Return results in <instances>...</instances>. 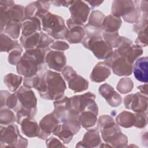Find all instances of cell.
<instances>
[{
    "mask_svg": "<svg viewBox=\"0 0 148 148\" xmlns=\"http://www.w3.org/2000/svg\"><path fill=\"white\" fill-rule=\"evenodd\" d=\"M83 45L90 49L99 59H107L112 53V47L102 38L101 34L86 36Z\"/></svg>",
    "mask_w": 148,
    "mask_h": 148,
    "instance_id": "cell-4",
    "label": "cell"
},
{
    "mask_svg": "<svg viewBox=\"0 0 148 148\" xmlns=\"http://www.w3.org/2000/svg\"><path fill=\"white\" fill-rule=\"evenodd\" d=\"M33 87L38 91L41 98L56 100L64 96L65 83L58 73L48 70L42 76H33Z\"/></svg>",
    "mask_w": 148,
    "mask_h": 148,
    "instance_id": "cell-1",
    "label": "cell"
},
{
    "mask_svg": "<svg viewBox=\"0 0 148 148\" xmlns=\"http://www.w3.org/2000/svg\"><path fill=\"white\" fill-rule=\"evenodd\" d=\"M69 88L75 92H81L87 90L88 82L84 78L76 73L67 80Z\"/></svg>",
    "mask_w": 148,
    "mask_h": 148,
    "instance_id": "cell-18",
    "label": "cell"
},
{
    "mask_svg": "<svg viewBox=\"0 0 148 148\" xmlns=\"http://www.w3.org/2000/svg\"><path fill=\"white\" fill-rule=\"evenodd\" d=\"M51 48L57 50H64L69 48V45L63 41H56L52 43L50 45Z\"/></svg>",
    "mask_w": 148,
    "mask_h": 148,
    "instance_id": "cell-32",
    "label": "cell"
},
{
    "mask_svg": "<svg viewBox=\"0 0 148 148\" xmlns=\"http://www.w3.org/2000/svg\"><path fill=\"white\" fill-rule=\"evenodd\" d=\"M100 94L112 107H117L121 103V96L116 92L113 88L108 84H103L99 87Z\"/></svg>",
    "mask_w": 148,
    "mask_h": 148,
    "instance_id": "cell-13",
    "label": "cell"
},
{
    "mask_svg": "<svg viewBox=\"0 0 148 148\" xmlns=\"http://www.w3.org/2000/svg\"><path fill=\"white\" fill-rule=\"evenodd\" d=\"M105 17V16L102 12L98 10H94L92 12L90 16L88 24L93 27L101 29L102 24Z\"/></svg>",
    "mask_w": 148,
    "mask_h": 148,
    "instance_id": "cell-24",
    "label": "cell"
},
{
    "mask_svg": "<svg viewBox=\"0 0 148 148\" xmlns=\"http://www.w3.org/2000/svg\"><path fill=\"white\" fill-rule=\"evenodd\" d=\"M87 2L89 3L91 6L92 7H96L99 6L103 1H87Z\"/></svg>",
    "mask_w": 148,
    "mask_h": 148,
    "instance_id": "cell-38",
    "label": "cell"
},
{
    "mask_svg": "<svg viewBox=\"0 0 148 148\" xmlns=\"http://www.w3.org/2000/svg\"><path fill=\"white\" fill-rule=\"evenodd\" d=\"M105 62L112 68L113 73L118 76H129L132 72V64H130L125 58L120 56L116 50Z\"/></svg>",
    "mask_w": 148,
    "mask_h": 148,
    "instance_id": "cell-5",
    "label": "cell"
},
{
    "mask_svg": "<svg viewBox=\"0 0 148 148\" xmlns=\"http://www.w3.org/2000/svg\"><path fill=\"white\" fill-rule=\"evenodd\" d=\"M39 19L42 25V29L45 32L55 39H65L68 28L61 17L47 12Z\"/></svg>",
    "mask_w": 148,
    "mask_h": 148,
    "instance_id": "cell-3",
    "label": "cell"
},
{
    "mask_svg": "<svg viewBox=\"0 0 148 148\" xmlns=\"http://www.w3.org/2000/svg\"><path fill=\"white\" fill-rule=\"evenodd\" d=\"M23 133L28 137L38 136L40 133V128L33 117H24L20 123Z\"/></svg>",
    "mask_w": 148,
    "mask_h": 148,
    "instance_id": "cell-16",
    "label": "cell"
},
{
    "mask_svg": "<svg viewBox=\"0 0 148 148\" xmlns=\"http://www.w3.org/2000/svg\"><path fill=\"white\" fill-rule=\"evenodd\" d=\"M139 2H138V3ZM138 3H137L134 10L131 13H130L128 15L126 16L123 17L124 21L130 23H135L138 22V21L139 20L141 14V10L139 7V5H138Z\"/></svg>",
    "mask_w": 148,
    "mask_h": 148,
    "instance_id": "cell-27",
    "label": "cell"
},
{
    "mask_svg": "<svg viewBox=\"0 0 148 148\" xmlns=\"http://www.w3.org/2000/svg\"><path fill=\"white\" fill-rule=\"evenodd\" d=\"M102 36L104 40L112 47H118L121 43V36L119 35L117 31L114 32H103Z\"/></svg>",
    "mask_w": 148,
    "mask_h": 148,
    "instance_id": "cell-23",
    "label": "cell"
},
{
    "mask_svg": "<svg viewBox=\"0 0 148 148\" xmlns=\"http://www.w3.org/2000/svg\"><path fill=\"white\" fill-rule=\"evenodd\" d=\"M121 23V20L120 17L113 14L109 15L104 18L101 29L105 32H117L120 27Z\"/></svg>",
    "mask_w": 148,
    "mask_h": 148,
    "instance_id": "cell-17",
    "label": "cell"
},
{
    "mask_svg": "<svg viewBox=\"0 0 148 148\" xmlns=\"http://www.w3.org/2000/svg\"><path fill=\"white\" fill-rule=\"evenodd\" d=\"M110 73V66L105 61L100 62L94 68L90 78L94 82H102L109 76Z\"/></svg>",
    "mask_w": 148,
    "mask_h": 148,
    "instance_id": "cell-15",
    "label": "cell"
},
{
    "mask_svg": "<svg viewBox=\"0 0 148 148\" xmlns=\"http://www.w3.org/2000/svg\"><path fill=\"white\" fill-rule=\"evenodd\" d=\"M138 2L137 1H113L112 8V14L119 17L126 16L134 10Z\"/></svg>",
    "mask_w": 148,
    "mask_h": 148,
    "instance_id": "cell-11",
    "label": "cell"
},
{
    "mask_svg": "<svg viewBox=\"0 0 148 148\" xmlns=\"http://www.w3.org/2000/svg\"><path fill=\"white\" fill-rule=\"evenodd\" d=\"M50 49L36 48L28 50L17 64V72L25 77L35 76L45 61L47 52Z\"/></svg>",
    "mask_w": 148,
    "mask_h": 148,
    "instance_id": "cell-2",
    "label": "cell"
},
{
    "mask_svg": "<svg viewBox=\"0 0 148 148\" xmlns=\"http://www.w3.org/2000/svg\"><path fill=\"white\" fill-rule=\"evenodd\" d=\"M46 143L47 147H64L57 139L53 136L47 139Z\"/></svg>",
    "mask_w": 148,
    "mask_h": 148,
    "instance_id": "cell-34",
    "label": "cell"
},
{
    "mask_svg": "<svg viewBox=\"0 0 148 148\" xmlns=\"http://www.w3.org/2000/svg\"><path fill=\"white\" fill-rule=\"evenodd\" d=\"M62 73L65 78V79L67 81L68 79H69L72 76H73L76 73V72L73 69V68L71 66H67L65 68L63 69L62 71Z\"/></svg>",
    "mask_w": 148,
    "mask_h": 148,
    "instance_id": "cell-33",
    "label": "cell"
},
{
    "mask_svg": "<svg viewBox=\"0 0 148 148\" xmlns=\"http://www.w3.org/2000/svg\"><path fill=\"white\" fill-rule=\"evenodd\" d=\"M53 133L54 135L59 137L64 143L69 142L74 135L72 131L64 123L62 124H58Z\"/></svg>",
    "mask_w": 148,
    "mask_h": 148,
    "instance_id": "cell-20",
    "label": "cell"
},
{
    "mask_svg": "<svg viewBox=\"0 0 148 148\" xmlns=\"http://www.w3.org/2000/svg\"><path fill=\"white\" fill-rule=\"evenodd\" d=\"M146 27H147V13H143L142 18L134 26V30L136 33H138Z\"/></svg>",
    "mask_w": 148,
    "mask_h": 148,
    "instance_id": "cell-30",
    "label": "cell"
},
{
    "mask_svg": "<svg viewBox=\"0 0 148 148\" xmlns=\"http://www.w3.org/2000/svg\"><path fill=\"white\" fill-rule=\"evenodd\" d=\"M135 120L134 125L139 128L146 127L147 123V112H139L135 114Z\"/></svg>",
    "mask_w": 148,
    "mask_h": 148,
    "instance_id": "cell-28",
    "label": "cell"
},
{
    "mask_svg": "<svg viewBox=\"0 0 148 148\" xmlns=\"http://www.w3.org/2000/svg\"><path fill=\"white\" fill-rule=\"evenodd\" d=\"M21 53H22V49H16L13 50L9 54V62L10 64L13 65L17 64L21 58Z\"/></svg>",
    "mask_w": 148,
    "mask_h": 148,
    "instance_id": "cell-31",
    "label": "cell"
},
{
    "mask_svg": "<svg viewBox=\"0 0 148 148\" xmlns=\"http://www.w3.org/2000/svg\"><path fill=\"white\" fill-rule=\"evenodd\" d=\"M133 82L130 78H122L117 86V90L122 94H127L132 90Z\"/></svg>",
    "mask_w": 148,
    "mask_h": 148,
    "instance_id": "cell-26",
    "label": "cell"
},
{
    "mask_svg": "<svg viewBox=\"0 0 148 148\" xmlns=\"http://www.w3.org/2000/svg\"><path fill=\"white\" fill-rule=\"evenodd\" d=\"M140 10L143 12L144 13H147V1H141Z\"/></svg>",
    "mask_w": 148,
    "mask_h": 148,
    "instance_id": "cell-37",
    "label": "cell"
},
{
    "mask_svg": "<svg viewBox=\"0 0 148 148\" xmlns=\"http://www.w3.org/2000/svg\"><path fill=\"white\" fill-rule=\"evenodd\" d=\"M148 58L147 57H140L136 61L132 70L136 80L145 83L148 81Z\"/></svg>",
    "mask_w": 148,
    "mask_h": 148,
    "instance_id": "cell-12",
    "label": "cell"
},
{
    "mask_svg": "<svg viewBox=\"0 0 148 148\" xmlns=\"http://www.w3.org/2000/svg\"><path fill=\"white\" fill-rule=\"evenodd\" d=\"M69 10L71 12V18L66 21L82 26L87 21L90 8L84 1H73L69 6Z\"/></svg>",
    "mask_w": 148,
    "mask_h": 148,
    "instance_id": "cell-6",
    "label": "cell"
},
{
    "mask_svg": "<svg viewBox=\"0 0 148 148\" xmlns=\"http://www.w3.org/2000/svg\"><path fill=\"white\" fill-rule=\"evenodd\" d=\"M20 23L15 21H9L6 24L5 32L13 39H17L20 35L21 27Z\"/></svg>",
    "mask_w": 148,
    "mask_h": 148,
    "instance_id": "cell-25",
    "label": "cell"
},
{
    "mask_svg": "<svg viewBox=\"0 0 148 148\" xmlns=\"http://www.w3.org/2000/svg\"><path fill=\"white\" fill-rule=\"evenodd\" d=\"M45 62L49 68L61 72L66 64V60L62 51L49 50L46 54Z\"/></svg>",
    "mask_w": 148,
    "mask_h": 148,
    "instance_id": "cell-9",
    "label": "cell"
},
{
    "mask_svg": "<svg viewBox=\"0 0 148 148\" xmlns=\"http://www.w3.org/2000/svg\"><path fill=\"white\" fill-rule=\"evenodd\" d=\"M116 51L120 56L132 64L143 53L140 46L134 45L132 40L124 36H121V43Z\"/></svg>",
    "mask_w": 148,
    "mask_h": 148,
    "instance_id": "cell-7",
    "label": "cell"
},
{
    "mask_svg": "<svg viewBox=\"0 0 148 148\" xmlns=\"http://www.w3.org/2000/svg\"><path fill=\"white\" fill-rule=\"evenodd\" d=\"M59 123V120L53 113L45 116L39 123L40 133L38 137L42 139L47 138L48 135L53 132Z\"/></svg>",
    "mask_w": 148,
    "mask_h": 148,
    "instance_id": "cell-10",
    "label": "cell"
},
{
    "mask_svg": "<svg viewBox=\"0 0 148 148\" xmlns=\"http://www.w3.org/2000/svg\"><path fill=\"white\" fill-rule=\"evenodd\" d=\"M22 80L23 78L21 76L9 73L5 76L4 82L10 91H16L21 84Z\"/></svg>",
    "mask_w": 148,
    "mask_h": 148,
    "instance_id": "cell-22",
    "label": "cell"
},
{
    "mask_svg": "<svg viewBox=\"0 0 148 148\" xmlns=\"http://www.w3.org/2000/svg\"><path fill=\"white\" fill-rule=\"evenodd\" d=\"M73 2V1H51V3H52L54 6H63L68 7L70 6L72 3Z\"/></svg>",
    "mask_w": 148,
    "mask_h": 148,
    "instance_id": "cell-35",
    "label": "cell"
},
{
    "mask_svg": "<svg viewBox=\"0 0 148 148\" xmlns=\"http://www.w3.org/2000/svg\"><path fill=\"white\" fill-rule=\"evenodd\" d=\"M147 27L140 30L137 34H138V38L135 40V43L140 47H146L147 45Z\"/></svg>",
    "mask_w": 148,
    "mask_h": 148,
    "instance_id": "cell-29",
    "label": "cell"
},
{
    "mask_svg": "<svg viewBox=\"0 0 148 148\" xmlns=\"http://www.w3.org/2000/svg\"><path fill=\"white\" fill-rule=\"evenodd\" d=\"M138 88L140 90L141 93L147 95V84H145L138 87Z\"/></svg>",
    "mask_w": 148,
    "mask_h": 148,
    "instance_id": "cell-36",
    "label": "cell"
},
{
    "mask_svg": "<svg viewBox=\"0 0 148 148\" xmlns=\"http://www.w3.org/2000/svg\"><path fill=\"white\" fill-rule=\"evenodd\" d=\"M135 120V114L127 111L122 112L116 119L117 124L125 128H129L133 126Z\"/></svg>",
    "mask_w": 148,
    "mask_h": 148,
    "instance_id": "cell-21",
    "label": "cell"
},
{
    "mask_svg": "<svg viewBox=\"0 0 148 148\" xmlns=\"http://www.w3.org/2000/svg\"><path fill=\"white\" fill-rule=\"evenodd\" d=\"M69 28L65 34V39L71 43H77L83 41L86 32L81 25H75L66 21Z\"/></svg>",
    "mask_w": 148,
    "mask_h": 148,
    "instance_id": "cell-14",
    "label": "cell"
},
{
    "mask_svg": "<svg viewBox=\"0 0 148 148\" xmlns=\"http://www.w3.org/2000/svg\"><path fill=\"white\" fill-rule=\"evenodd\" d=\"M81 142L83 147H96L101 143V138L98 131L94 130H90L87 132Z\"/></svg>",
    "mask_w": 148,
    "mask_h": 148,
    "instance_id": "cell-19",
    "label": "cell"
},
{
    "mask_svg": "<svg viewBox=\"0 0 148 148\" xmlns=\"http://www.w3.org/2000/svg\"><path fill=\"white\" fill-rule=\"evenodd\" d=\"M125 108L136 113L147 112V95L141 92L131 94L126 96L124 100Z\"/></svg>",
    "mask_w": 148,
    "mask_h": 148,
    "instance_id": "cell-8",
    "label": "cell"
}]
</instances>
